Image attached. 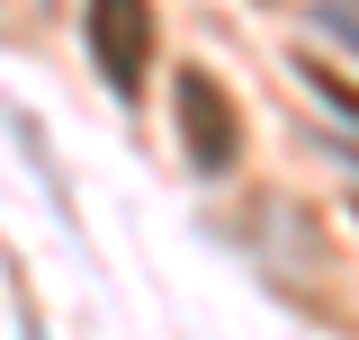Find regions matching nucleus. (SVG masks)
Segmentation results:
<instances>
[{"label":"nucleus","instance_id":"f257e3e1","mask_svg":"<svg viewBox=\"0 0 359 340\" xmlns=\"http://www.w3.org/2000/svg\"><path fill=\"white\" fill-rule=\"evenodd\" d=\"M171 134H180V153L207 170H233V153H243V108H233V90L207 72V63H180V81H171Z\"/></svg>","mask_w":359,"mask_h":340},{"label":"nucleus","instance_id":"20e7f679","mask_svg":"<svg viewBox=\"0 0 359 340\" xmlns=\"http://www.w3.org/2000/svg\"><path fill=\"white\" fill-rule=\"evenodd\" d=\"M18 340H45V332H36V313H27V323H18Z\"/></svg>","mask_w":359,"mask_h":340},{"label":"nucleus","instance_id":"f03ea898","mask_svg":"<svg viewBox=\"0 0 359 340\" xmlns=\"http://www.w3.org/2000/svg\"><path fill=\"white\" fill-rule=\"evenodd\" d=\"M90 63L117 99L153 81V0H90Z\"/></svg>","mask_w":359,"mask_h":340},{"label":"nucleus","instance_id":"7ed1b4c3","mask_svg":"<svg viewBox=\"0 0 359 340\" xmlns=\"http://www.w3.org/2000/svg\"><path fill=\"white\" fill-rule=\"evenodd\" d=\"M306 90H314V99H323V108H332V117H341V126H359V90L341 81L332 63H306Z\"/></svg>","mask_w":359,"mask_h":340}]
</instances>
